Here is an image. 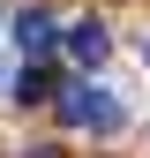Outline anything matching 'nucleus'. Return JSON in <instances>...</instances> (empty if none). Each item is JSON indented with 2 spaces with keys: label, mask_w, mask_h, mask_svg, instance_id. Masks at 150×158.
Instances as JSON below:
<instances>
[{
  "label": "nucleus",
  "mask_w": 150,
  "mask_h": 158,
  "mask_svg": "<svg viewBox=\"0 0 150 158\" xmlns=\"http://www.w3.org/2000/svg\"><path fill=\"white\" fill-rule=\"evenodd\" d=\"M105 53H112L105 23H75V30H68V60H75V68H105Z\"/></svg>",
  "instance_id": "obj_3"
},
{
  "label": "nucleus",
  "mask_w": 150,
  "mask_h": 158,
  "mask_svg": "<svg viewBox=\"0 0 150 158\" xmlns=\"http://www.w3.org/2000/svg\"><path fill=\"white\" fill-rule=\"evenodd\" d=\"M60 128H83V135H120L128 128V98L105 90V83H60Z\"/></svg>",
  "instance_id": "obj_1"
},
{
  "label": "nucleus",
  "mask_w": 150,
  "mask_h": 158,
  "mask_svg": "<svg viewBox=\"0 0 150 158\" xmlns=\"http://www.w3.org/2000/svg\"><path fill=\"white\" fill-rule=\"evenodd\" d=\"M15 98H23V106H45V98H53V68H30V75H23V90H15Z\"/></svg>",
  "instance_id": "obj_4"
},
{
  "label": "nucleus",
  "mask_w": 150,
  "mask_h": 158,
  "mask_svg": "<svg viewBox=\"0 0 150 158\" xmlns=\"http://www.w3.org/2000/svg\"><path fill=\"white\" fill-rule=\"evenodd\" d=\"M15 45H23L30 60H45V53L60 45V23H53L45 8H23V15H15Z\"/></svg>",
  "instance_id": "obj_2"
}]
</instances>
